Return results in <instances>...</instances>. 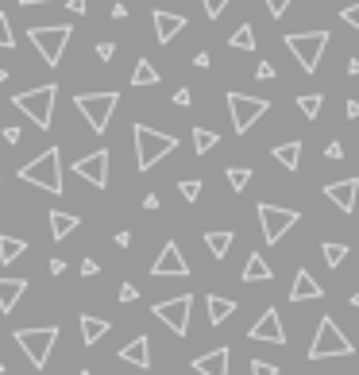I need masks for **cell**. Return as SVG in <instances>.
<instances>
[{
	"label": "cell",
	"mask_w": 359,
	"mask_h": 375,
	"mask_svg": "<svg viewBox=\"0 0 359 375\" xmlns=\"http://www.w3.org/2000/svg\"><path fill=\"white\" fill-rule=\"evenodd\" d=\"M135 167L139 170H155V163L178 151V135H167L159 128H147V124H135Z\"/></svg>",
	"instance_id": "1"
},
{
	"label": "cell",
	"mask_w": 359,
	"mask_h": 375,
	"mask_svg": "<svg viewBox=\"0 0 359 375\" xmlns=\"http://www.w3.org/2000/svg\"><path fill=\"white\" fill-rule=\"evenodd\" d=\"M20 182H31V186H39V190L59 198L62 193V151L50 143L43 155H35L31 163H27V167H20Z\"/></svg>",
	"instance_id": "2"
},
{
	"label": "cell",
	"mask_w": 359,
	"mask_h": 375,
	"mask_svg": "<svg viewBox=\"0 0 359 375\" xmlns=\"http://www.w3.org/2000/svg\"><path fill=\"white\" fill-rule=\"evenodd\" d=\"M54 101H59V85L50 82V85H39V89L16 93V97H12V109L27 112V117H31V124L47 132V128H50V117H54Z\"/></svg>",
	"instance_id": "3"
},
{
	"label": "cell",
	"mask_w": 359,
	"mask_h": 375,
	"mask_svg": "<svg viewBox=\"0 0 359 375\" xmlns=\"http://www.w3.org/2000/svg\"><path fill=\"white\" fill-rule=\"evenodd\" d=\"M286 50H290L293 59H298V66L305 70V74H317L321 66V54H325V47L333 39H328V31H293L286 35Z\"/></svg>",
	"instance_id": "4"
},
{
	"label": "cell",
	"mask_w": 359,
	"mask_h": 375,
	"mask_svg": "<svg viewBox=\"0 0 359 375\" xmlns=\"http://www.w3.org/2000/svg\"><path fill=\"white\" fill-rule=\"evenodd\" d=\"M74 105H77V112L85 117V124L93 128V132H105L109 128V120H112V112H116V105H120V93L112 89V93H77L74 97Z\"/></svg>",
	"instance_id": "5"
},
{
	"label": "cell",
	"mask_w": 359,
	"mask_h": 375,
	"mask_svg": "<svg viewBox=\"0 0 359 375\" xmlns=\"http://www.w3.org/2000/svg\"><path fill=\"white\" fill-rule=\"evenodd\" d=\"M356 352V344L344 337V329L336 325L333 317H321L317 325V337H313L310 344V360H328V356H351Z\"/></svg>",
	"instance_id": "6"
},
{
	"label": "cell",
	"mask_w": 359,
	"mask_h": 375,
	"mask_svg": "<svg viewBox=\"0 0 359 375\" xmlns=\"http://www.w3.org/2000/svg\"><path fill=\"white\" fill-rule=\"evenodd\" d=\"M12 341H16L20 348L27 352L31 367H47L50 348H54V341H59V325H43V329H16V333H12Z\"/></svg>",
	"instance_id": "7"
},
{
	"label": "cell",
	"mask_w": 359,
	"mask_h": 375,
	"mask_svg": "<svg viewBox=\"0 0 359 375\" xmlns=\"http://www.w3.org/2000/svg\"><path fill=\"white\" fill-rule=\"evenodd\" d=\"M27 39L35 43V50H39V59L47 62V66H59L62 54H66V43H70V27L66 24L31 27V31H27Z\"/></svg>",
	"instance_id": "8"
},
{
	"label": "cell",
	"mask_w": 359,
	"mask_h": 375,
	"mask_svg": "<svg viewBox=\"0 0 359 375\" xmlns=\"http://www.w3.org/2000/svg\"><path fill=\"white\" fill-rule=\"evenodd\" d=\"M270 109V101L263 97H251V93H228V112H232V124H236V135L251 132V124Z\"/></svg>",
	"instance_id": "9"
},
{
	"label": "cell",
	"mask_w": 359,
	"mask_h": 375,
	"mask_svg": "<svg viewBox=\"0 0 359 375\" xmlns=\"http://www.w3.org/2000/svg\"><path fill=\"white\" fill-rule=\"evenodd\" d=\"M259 225H263V236L267 244H278L293 225H298V209H286V205H270V201H259Z\"/></svg>",
	"instance_id": "10"
},
{
	"label": "cell",
	"mask_w": 359,
	"mask_h": 375,
	"mask_svg": "<svg viewBox=\"0 0 359 375\" xmlns=\"http://www.w3.org/2000/svg\"><path fill=\"white\" fill-rule=\"evenodd\" d=\"M190 309H193V294H178V298L159 302L151 314L159 317L167 329H174L178 337H185V333H190Z\"/></svg>",
	"instance_id": "11"
},
{
	"label": "cell",
	"mask_w": 359,
	"mask_h": 375,
	"mask_svg": "<svg viewBox=\"0 0 359 375\" xmlns=\"http://www.w3.org/2000/svg\"><path fill=\"white\" fill-rule=\"evenodd\" d=\"M74 175L85 178L89 186H97V190H105V186H109V151H89V155H82L74 163Z\"/></svg>",
	"instance_id": "12"
},
{
	"label": "cell",
	"mask_w": 359,
	"mask_h": 375,
	"mask_svg": "<svg viewBox=\"0 0 359 375\" xmlns=\"http://www.w3.org/2000/svg\"><path fill=\"white\" fill-rule=\"evenodd\" d=\"M151 275H155V279H167V275L185 279V275H190V263H185L182 248H178L174 240H170V244H162L159 259H155V267H151Z\"/></svg>",
	"instance_id": "13"
},
{
	"label": "cell",
	"mask_w": 359,
	"mask_h": 375,
	"mask_svg": "<svg viewBox=\"0 0 359 375\" xmlns=\"http://www.w3.org/2000/svg\"><path fill=\"white\" fill-rule=\"evenodd\" d=\"M251 341H267V344H286V329H282V317H278L275 306H267V314L251 325Z\"/></svg>",
	"instance_id": "14"
},
{
	"label": "cell",
	"mask_w": 359,
	"mask_h": 375,
	"mask_svg": "<svg viewBox=\"0 0 359 375\" xmlns=\"http://www.w3.org/2000/svg\"><path fill=\"white\" fill-rule=\"evenodd\" d=\"M356 193H359V178H344V182L325 186V198L333 201L340 213H356Z\"/></svg>",
	"instance_id": "15"
},
{
	"label": "cell",
	"mask_w": 359,
	"mask_h": 375,
	"mask_svg": "<svg viewBox=\"0 0 359 375\" xmlns=\"http://www.w3.org/2000/svg\"><path fill=\"white\" fill-rule=\"evenodd\" d=\"M228 360H232V348L220 344V348H213V352L193 360V372L197 375H228Z\"/></svg>",
	"instance_id": "16"
},
{
	"label": "cell",
	"mask_w": 359,
	"mask_h": 375,
	"mask_svg": "<svg viewBox=\"0 0 359 375\" xmlns=\"http://www.w3.org/2000/svg\"><path fill=\"white\" fill-rule=\"evenodd\" d=\"M178 31H185V16H182V12H155V39H159V43H174Z\"/></svg>",
	"instance_id": "17"
},
{
	"label": "cell",
	"mask_w": 359,
	"mask_h": 375,
	"mask_svg": "<svg viewBox=\"0 0 359 375\" xmlns=\"http://www.w3.org/2000/svg\"><path fill=\"white\" fill-rule=\"evenodd\" d=\"M321 283L310 275V271H298L293 275V283H290V302H313V298H321Z\"/></svg>",
	"instance_id": "18"
},
{
	"label": "cell",
	"mask_w": 359,
	"mask_h": 375,
	"mask_svg": "<svg viewBox=\"0 0 359 375\" xmlns=\"http://www.w3.org/2000/svg\"><path fill=\"white\" fill-rule=\"evenodd\" d=\"M120 360L147 372V367H151V341H147V337H135V341H128L124 348H120Z\"/></svg>",
	"instance_id": "19"
},
{
	"label": "cell",
	"mask_w": 359,
	"mask_h": 375,
	"mask_svg": "<svg viewBox=\"0 0 359 375\" xmlns=\"http://www.w3.org/2000/svg\"><path fill=\"white\" fill-rule=\"evenodd\" d=\"M243 283H270L275 279V271H270V263L259 256V251H251L247 256V263H243Z\"/></svg>",
	"instance_id": "20"
},
{
	"label": "cell",
	"mask_w": 359,
	"mask_h": 375,
	"mask_svg": "<svg viewBox=\"0 0 359 375\" xmlns=\"http://www.w3.org/2000/svg\"><path fill=\"white\" fill-rule=\"evenodd\" d=\"M27 291V279H0V314H12L16 302L24 298Z\"/></svg>",
	"instance_id": "21"
},
{
	"label": "cell",
	"mask_w": 359,
	"mask_h": 375,
	"mask_svg": "<svg viewBox=\"0 0 359 375\" xmlns=\"http://www.w3.org/2000/svg\"><path fill=\"white\" fill-rule=\"evenodd\" d=\"M205 309H209V325H224L228 317L236 314V302L220 298V294H209V298H205Z\"/></svg>",
	"instance_id": "22"
},
{
	"label": "cell",
	"mask_w": 359,
	"mask_h": 375,
	"mask_svg": "<svg viewBox=\"0 0 359 375\" xmlns=\"http://www.w3.org/2000/svg\"><path fill=\"white\" fill-rule=\"evenodd\" d=\"M236 236L228 233V228H205V248L213 251V259H224L228 248H232Z\"/></svg>",
	"instance_id": "23"
},
{
	"label": "cell",
	"mask_w": 359,
	"mask_h": 375,
	"mask_svg": "<svg viewBox=\"0 0 359 375\" xmlns=\"http://www.w3.org/2000/svg\"><path fill=\"white\" fill-rule=\"evenodd\" d=\"M105 333H109V321H100V317H93V314H82V344L85 348H93Z\"/></svg>",
	"instance_id": "24"
},
{
	"label": "cell",
	"mask_w": 359,
	"mask_h": 375,
	"mask_svg": "<svg viewBox=\"0 0 359 375\" xmlns=\"http://www.w3.org/2000/svg\"><path fill=\"white\" fill-rule=\"evenodd\" d=\"M74 228H77V217H74V213H62V209H54V213H50V236H54V240H66Z\"/></svg>",
	"instance_id": "25"
},
{
	"label": "cell",
	"mask_w": 359,
	"mask_h": 375,
	"mask_svg": "<svg viewBox=\"0 0 359 375\" xmlns=\"http://www.w3.org/2000/svg\"><path fill=\"white\" fill-rule=\"evenodd\" d=\"M24 251H27V240H16V236L0 233V263H16Z\"/></svg>",
	"instance_id": "26"
},
{
	"label": "cell",
	"mask_w": 359,
	"mask_h": 375,
	"mask_svg": "<svg viewBox=\"0 0 359 375\" xmlns=\"http://www.w3.org/2000/svg\"><path fill=\"white\" fill-rule=\"evenodd\" d=\"M275 159L282 163L286 170H298V163H301V143H298V140H290V143H278V147H275Z\"/></svg>",
	"instance_id": "27"
},
{
	"label": "cell",
	"mask_w": 359,
	"mask_h": 375,
	"mask_svg": "<svg viewBox=\"0 0 359 375\" xmlns=\"http://www.w3.org/2000/svg\"><path fill=\"white\" fill-rule=\"evenodd\" d=\"M132 85H159V70L151 66L147 59H139L132 70Z\"/></svg>",
	"instance_id": "28"
},
{
	"label": "cell",
	"mask_w": 359,
	"mask_h": 375,
	"mask_svg": "<svg viewBox=\"0 0 359 375\" xmlns=\"http://www.w3.org/2000/svg\"><path fill=\"white\" fill-rule=\"evenodd\" d=\"M228 47L232 50H255V31H251V24L236 27V31L228 35Z\"/></svg>",
	"instance_id": "29"
},
{
	"label": "cell",
	"mask_w": 359,
	"mask_h": 375,
	"mask_svg": "<svg viewBox=\"0 0 359 375\" xmlns=\"http://www.w3.org/2000/svg\"><path fill=\"white\" fill-rule=\"evenodd\" d=\"M321 256H325V263H328V267H340L344 259H348V244L325 240V244H321Z\"/></svg>",
	"instance_id": "30"
},
{
	"label": "cell",
	"mask_w": 359,
	"mask_h": 375,
	"mask_svg": "<svg viewBox=\"0 0 359 375\" xmlns=\"http://www.w3.org/2000/svg\"><path fill=\"white\" fill-rule=\"evenodd\" d=\"M217 140H220V135L213 132V128H193V151H197V155L213 151V147H217Z\"/></svg>",
	"instance_id": "31"
},
{
	"label": "cell",
	"mask_w": 359,
	"mask_h": 375,
	"mask_svg": "<svg viewBox=\"0 0 359 375\" xmlns=\"http://www.w3.org/2000/svg\"><path fill=\"white\" fill-rule=\"evenodd\" d=\"M321 105H325L321 93H305V97H298V109H301V117H305V120H317L321 117Z\"/></svg>",
	"instance_id": "32"
},
{
	"label": "cell",
	"mask_w": 359,
	"mask_h": 375,
	"mask_svg": "<svg viewBox=\"0 0 359 375\" xmlns=\"http://www.w3.org/2000/svg\"><path fill=\"white\" fill-rule=\"evenodd\" d=\"M224 178H228V186H232V190H243V186L251 182V167H228Z\"/></svg>",
	"instance_id": "33"
},
{
	"label": "cell",
	"mask_w": 359,
	"mask_h": 375,
	"mask_svg": "<svg viewBox=\"0 0 359 375\" xmlns=\"http://www.w3.org/2000/svg\"><path fill=\"white\" fill-rule=\"evenodd\" d=\"M201 4H205V16H209V20H220L232 0H201Z\"/></svg>",
	"instance_id": "34"
},
{
	"label": "cell",
	"mask_w": 359,
	"mask_h": 375,
	"mask_svg": "<svg viewBox=\"0 0 359 375\" xmlns=\"http://www.w3.org/2000/svg\"><path fill=\"white\" fill-rule=\"evenodd\" d=\"M16 47V39H12V27H8V16L0 12V50H12Z\"/></svg>",
	"instance_id": "35"
},
{
	"label": "cell",
	"mask_w": 359,
	"mask_h": 375,
	"mask_svg": "<svg viewBox=\"0 0 359 375\" xmlns=\"http://www.w3.org/2000/svg\"><path fill=\"white\" fill-rule=\"evenodd\" d=\"M178 193H182L185 201H197V193H201V182H197V178H185V182H178Z\"/></svg>",
	"instance_id": "36"
},
{
	"label": "cell",
	"mask_w": 359,
	"mask_h": 375,
	"mask_svg": "<svg viewBox=\"0 0 359 375\" xmlns=\"http://www.w3.org/2000/svg\"><path fill=\"white\" fill-rule=\"evenodd\" d=\"M255 78H259V82H270V78H278V70H275V62H267L263 59L259 66H255Z\"/></svg>",
	"instance_id": "37"
},
{
	"label": "cell",
	"mask_w": 359,
	"mask_h": 375,
	"mask_svg": "<svg viewBox=\"0 0 359 375\" xmlns=\"http://www.w3.org/2000/svg\"><path fill=\"white\" fill-rule=\"evenodd\" d=\"M290 4H293V0H267V12H270V16H275V20H282Z\"/></svg>",
	"instance_id": "38"
},
{
	"label": "cell",
	"mask_w": 359,
	"mask_h": 375,
	"mask_svg": "<svg viewBox=\"0 0 359 375\" xmlns=\"http://www.w3.org/2000/svg\"><path fill=\"white\" fill-rule=\"evenodd\" d=\"M340 20H344L348 27H356V31H359V4H348V8L340 12Z\"/></svg>",
	"instance_id": "39"
},
{
	"label": "cell",
	"mask_w": 359,
	"mask_h": 375,
	"mask_svg": "<svg viewBox=\"0 0 359 375\" xmlns=\"http://www.w3.org/2000/svg\"><path fill=\"white\" fill-rule=\"evenodd\" d=\"M251 375H278V367L267 360H251Z\"/></svg>",
	"instance_id": "40"
},
{
	"label": "cell",
	"mask_w": 359,
	"mask_h": 375,
	"mask_svg": "<svg viewBox=\"0 0 359 375\" xmlns=\"http://www.w3.org/2000/svg\"><path fill=\"white\" fill-rule=\"evenodd\" d=\"M97 59L112 62V59H116V43H97Z\"/></svg>",
	"instance_id": "41"
},
{
	"label": "cell",
	"mask_w": 359,
	"mask_h": 375,
	"mask_svg": "<svg viewBox=\"0 0 359 375\" xmlns=\"http://www.w3.org/2000/svg\"><path fill=\"white\" fill-rule=\"evenodd\" d=\"M66 8L74 12V16H85V12H89V0H66Z\"/></svg>",
	"instance_id": "42"
},
{
	"label": "cell",
	"mask_w": 359,
	"mask_h": 375,
	"mask_svg": "<svg viewBox=\"0 0 359 375\" xmlns=\"http://www.w3.org/2000/svg\"><path fill=\"white\" fill-rule=\"evenodd\" d=\"M0 135H4V143H12V147H16L20 140H24V132H20V128H4Z\"/></svg>",
	"instance_id": "43"
},
{
	"label": "cell",
	"mask_w": 359,
	"mask_h": 375,
	"mask_svg": "<svg viewBox=\"0 0 359 375\" xmlns=\"http://www.w3.org/2000/svg\"><path fill=\"white\" fill-rule=\"evenodd\" d=\"M135 298H139V291H135L132 283H124V286H120V302H135Z\"/></svg>",
	"instance_id": "44"
},
{
	"label": "cell",
	"mask_w": 359,
	"mask_h": 375,
	"mask_svg": "<svg viewBox=\"0 0 359 375\" xmlns=\"http://www.w3.org/2000/svg\"><path fill=\"white\" fill-rule=\"evenodd\" d=\"M325 155H328V159H344V143H340V140H333V143L325 147Z\"/></svg>",
	"instance_id": "45"
},
{
	"label": "cell",
	"mask_w": 359,
	"mask_h": 375,
	"mask_svg": "<svg viewBox=\"0 0 359 375\" xmlns=\"http://www.w3.org/2000/svg\"><path fill=\"white\" fill-rule=\"evenodd\" d=\"M97 271H100L97 259H82V275H97Z\"/></svg>",
	"instance_id": "46"
},
{
	"label": "cell",
	"mask_w": 359,
	"mask_h": 375,
	"mask_svg": "<svg viewBox=\"0 0 359 375\" xmlns=\"http://www.w3.org/2000/svg\"><path fill=\"white\" fill-rule=\"evenodd\" d=\"M190 101H193V93H190V89H178V93H174V105H182V109L190 105Z\"/></svg>",
	"instance_id": "47"
},
{
	"label": "cell",
	"mask_w": 359,
	"mask_h": 375,
	"mask_svg": "<svg viewBox=\"0 0 359 375\" xmlns=\"http://www.w3.org/2000/svg\"><path fill=\"white\" fill-rule=\"evenodd\" d=\"M193 66H201V70H209V66H213V59H209V50H201L197 59H193Z\"/></svg>",
	"instance_id": "48"
},
{
	"label": "cell",
	"mask_w": 359,
	"mask_h": 375,
	"mask_svg": "<svg viewBox=\"0 0 359 375\" xmlns=\"http://www.w3.org/2000/svg\"><path fill=\"white\" fill-rule=\"evenodd\" d=\"M344 105H348V109H344V112H348V120H359V101H344Z\"/></svg>",
	"instance_id": "49"
},
{
	"label": "cell",
	"mask_w": 359,
	"mask_h": 375,
	"mask_svg": "<svg viewBox=\"0 0 359 375\" xmlns=\"http://www.w3.org/2000/svg\"><path fill=\"white\" fill-rule=\"evenodd\" d=\"M66 271V259H50V275H62Z\"/></svg>",
	"instance_id": "50"
},
{
	"label": "cell",
	"mask_w": 359,
	"mask_h": 375,
	"mask_svg": "<svg viewBox=\"0 0 359 375\" xmlns=\"http://www.w3.org/2000/svg\"><path fill=\"white\" fill-rule=\"evenodd\" d=\"M348 74H351V78H359V59H348Z\"/></svg>",
	"instance_id": "51"
},
{
	"label": "cell",
	"mask_w": 359,
	"mask_h": 375,
	"mask_svg": "<svg viewBox=\"0 0 359 375\" xmlns=\"http://www.w3.org/2000/svg\"><path fill=\"white\" fill-rule=\"evenodd\" d=\"M31 4H50V0H20V8H31Z\"/></svg>",
	"instance_id": "52"
},
{
	"label": "cell",
	"mask_w": 359,
	"mask_h": 375,
	"mask_svg": "<svg viewBox=\"0 0 359 375\" xmlns=\"http://www.w3.org/2000/svg\"><path fill=\"white\" fill-rule=\"evenodd\" d=\"M4 82H8V70H4V66H0V85H4Z\"/></svg>",
	"instance_id": "53"
},
{
	"label": "cell",
	"mask_w": 359,
	"mask_h": 375,
	"mask_svg": "<svg viewBox=\"0 0 359 375\" xmlns=\"http://www.w3.org/2000/svg\"><path fill=\"white\" fill-rule=\"evenodd\" d=\"M351 306H356V309H359V291H356V294H351Z\"/></svg>",
	"instance_id": "54"
},
{
	"label": "cell",
	"mask_w": 359,
	"mask_h": 375,
	"mask_svg": "<svg viewBox=\"0 0 359 375\" xmlns=\"http://www.w3.org/2000/svg\"><path fill=\"white\" fill-rule=\"evenodd\" d=\"M0 375H4V360H0Z\"/></svg>",
	"instance_id": "55"
},
{
	"label": "cell",
	"mask_w": 359,
	"mask_h": 375,
	"mask_svg": "<svg viewBox=\"0 0 359 375\" xmlns=\"http://www.w3.org/2000/svg\"><path fill=\"white\" fill-rule=\"evenodd\" d=\"M82 375H93V372H82Z\"/></svg>",
	"instance_id": "56"
}]
</instances>
